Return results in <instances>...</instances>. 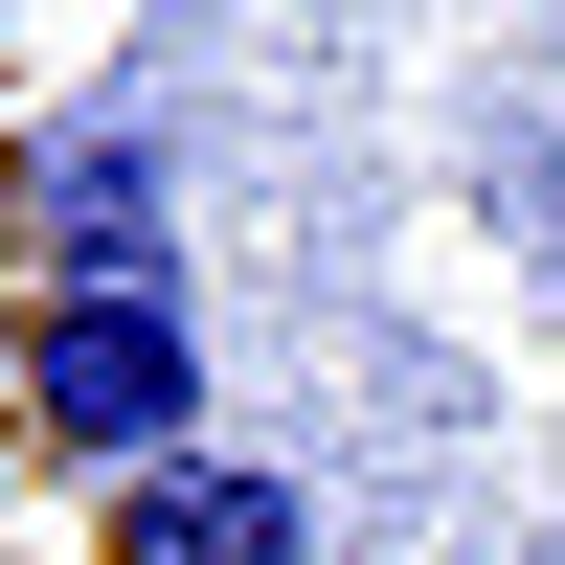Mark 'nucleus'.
Wrapping results in <instances>:
<instances>
[{
  "mask_svg": "<svg viewBox=\"0 0 565 565\" xmlns=\"http://www.w3.org/2000/svg\"><path fill=\"white\" fill-rule=\"evenodd\" d=\"M23 452H68V476H181L204 452V295L181 271H45L23 295V407H0Z\"/></svg>",
  "mask_w": 565,
  "mask_h": 565,
  "instance_id": "f257e3e1",
  "label": "nucleus"
},
{
  "mask_svg": "<svg viewBox=\"0 0 565 565\" xmlns=\"http://www.w3.org/2000/svg\"><path fill=\"white\" fill-rule=\"evenodd\" d=\"M114 565H317V498L249 476V452H181V476L114 498Z\"/></svg>",
  "mask_w": 565,
  "mask_h": 565,
  "instance_id": "f03ea898",
  "label": "nucleus"
},
{
  "mask_svg": "<svg viewBox=\"0 0 565 565\" xmlns=\"http://www.w3.org/2000/svg\"><path fill=\"white\" fill-rule=\"evenodd\" d=\"M23 204H45V271H181V249H159V159H136V136H45Z\"/></svg>",
  "mask_w": 565,
  "mask_h": 565,
  "instance_id": "7ed1b4c3",
  "label": "nucleus"
},
{
  "mask_svg": "<svg viewBox=\"0 0 565 565\" xmlns=\"http://www.w3.org/2000/svg\"><path fill=\"white\" fill-rule=\"evenodd\" d=\"M498 226H521V249H543V295H565V114L498 136Z\"/></svg>",
  "mask_w": 565,
  "mask_h": 565,
  "instance_id": "20e7f679",
  "label": "nucleus"
},
{
  "mask_svg": "<svg viewBox=\"0 0 565 565\" xmlns=\"http://www.w3.org/2000/svg\"><path fill=\"white\" fill-rule=\"evenodd\" d=\"M0 407H23V295H0Z\"/></svg>",
  "mask_w": 565,
  "mask_h": 565,
  "instance_id": "39448f33",
  "label": "nucleus"
},
{
  "mask_svg": "<svg viewBox=\"0 0 565 565\" xmlns=\"http://www.w3.org/2000/svg\"><path fill=\"white\" fill-rule=\"evenodd\" d=\"M0 565H23V543H0Z\"/></svg>",
  "mask_w": 565,
  "mask_h": 565,
  "instance_id": "423d86ee",
  "label": "nucleus"
}]
</instances>
